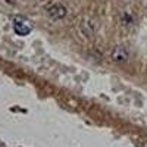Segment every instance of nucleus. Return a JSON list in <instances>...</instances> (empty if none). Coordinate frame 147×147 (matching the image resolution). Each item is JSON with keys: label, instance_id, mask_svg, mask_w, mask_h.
I'll list each match as a JSON object with an SVG mask.
<instances>
[{"label": "nucleus", "instance_id": "4", "mask_svg": "<svg viewBox=\"0 0 147 147\" xmlns=\"http://www.w3.org/2000/svg\"><path fill=\"white\" fill-rule=\"evenodd\" d=\"M13 31L18 34V35H28L31 32V27L28 25V22L25 21H21V19H15L13 21Z\"/></svg>", "mask_w": 147, "mask_h": 147}, {"label": "nucleus", "instance_id": "5", "mask_svg": "<svg viewBox=\"0 0 147 147\" xmlns=\"http://www.w3.org/2000/svg\"><path fill=\"white\" fill-rule=\"evenodd\" d=\"M119 21L124 27H131L134 24V16L129 10H122L119 13Z\"/></svg>", "mask_w": 147, "mask_h": 147}, {"label": "nucleus", "instance_id": "3", "mask_svg": "<svg viewBox=\"0 0 147 147\" xmlns=\"http://www.w3.org/2000/svg\"><path fill=\"white\" fill-rule=\"evenodd\" d=\"M110 59L113 62H125L128 59V50L124 46H116L113 47V50L110 52Z\"/></svg>", "mask_w": 147, "mask_h": 147}, {"label": "nucleus", "instance_id": "1", "mask_svg": "<svg viewBox=\"0 0 147 147\" xmlns=\"http://www.w3.org/2000/svg\"><path fill=\"white\" fill-rule=\"evenodd\" d=\"M46 10H47V15L50 16L52 19H55V21L63 19L66 16V13H68V9L63 5H60V3H53V5L49 6Z\"/></svg>", "mask_w": 147, "mask_h": 147}, {"label": "nucleus", "instance_id": "2", "mask_svg": "<svg viewBox=\"0 0 147 147\" xmlns=\"http://www.w3.org/2000/svg\"><path fill=\"white\" fill-rule=\"evenodd\" d=\"M97 30H99V24H97L94 19H90V18H85L82 21V24L80 25V31L85 37H93Z\"/></svg>", "mask_w": 147, "mask_h": 147}]
</instances>
